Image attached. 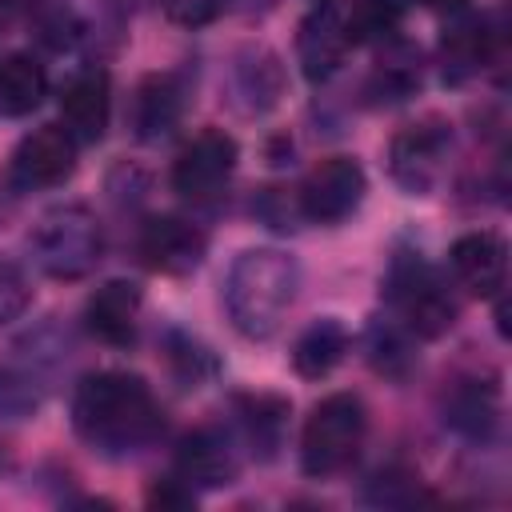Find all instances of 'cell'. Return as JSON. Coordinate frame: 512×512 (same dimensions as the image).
<instances>
[{
    "instance_id": "cell-7",
    "label": "cell",
    "mask_w": 512,
    "mask_h": 512,
    "mask_svg": "<svg viewBox=\"0 0 512 512\" xmlns=\"http://www.w3.org/2000/svg\"><path fill=\"white\" fill-rule=\"evenodd\" d=\"M236 172V140L224 128L196 132L172 160V188L184 200H212Z\"/></svg>"
},
{
    "instance_id": "cell-5",
    "label": "cell",
    "mask_w": 512,
    "mask_h": 512,
    "mask_svg": "<svg viewBox=\"0 0 512 512\" xmlns=\"http://www.w3.org/2000/svg\"><path fill=\"white\" fill-rule=\"evenodd\" d=\"M384 292H388L400 324L412 336L436 340V336H444L456 324V312H460L456 296L448 292V284L440 280V272L428 268L420 256H396L392 268H388Z\"/></svg>"
},
{
    "instance_id": "cell-25",
    "label": "cell",
    "mask_w": 512,
    "mask_h": 512,
    "mask_svg": "<svg viewBox=\"0 0 512 512\" xmlns=\"http://www.w3.org/2000/svg\"><path fill=\"white\" fill-rule=\"evenodd\" d=\"M368 360H372V368L384 372V376H404V368L412 364V352H408L400 328H392V324H372V332H368Z\"/></svg>"
},
{
    "instance_id": "cell-27",
    "label": "cell",
    "mask_w": 512,
    "mask_h": 512,
    "mask_svg": "<svg viewBox=\"0 0 512 512\" xmlns=\"http://www.w3.org/2000/svg\"><path fill=\"white\" fill-rule=\"evenodd\" d=\"M24 308H28V280L16 264L0 260V324L16 320Z\"/></svg>"
},
{
    "instance_id": "cell-31",
    "label": "cell",
    "mask_w": 512,
    "mask_h": 512,
    "mask_svg": "<svg viewBox=\"0 0 512 512\" xmlns=\"http://www.w3.org/2000/svg\"><path fill=\"white\" fill-rule=\"evenodd\" d=\"M320 4H328V0H320Z\"/></svg>"
},
{
    "instance_id": "cell-20",
    "label": "cell",
    "mask_w": 512,
    "mask_h": 512,
    "mask_svg": "<svg viewBox=\"0 0 512 512\" xmlns=\"http://www.w3.org/2000/svg\"><path fill=\"white\" fill-rule=\"evenodd\" d=\"M236 92L248 96V108L252 112H264L280 100L284 92V72H280V60L276 52L268 48H248L240 60H236Z\"/></svg>"
},
{
    "instance_id": "cell-17",
    "label": "cell",
    "mask_w": 512,
    "mask_h": 512,
    "mask_svg": "<svg viewBox=\"0 0 512 512\" xmlns=\"http://www.w3.org/2000/svg\"><path fill=\"white\" fill-rule=\"evenodd\" d=\"M492 52H496V32L488 28V20H480V16L456 20L440 40L444 76L448 80H468L492 60Z\"/></svg>"
},
{
    "instance_id": "cell-13",
    "label": "cell",
    "mask_w": 512,
    "mask_h": 512,
    "mask_svg": "<svg viewBox=\"0 0 512 512\" xmlns=\"http://www.w3.org/2000/svg\"><path fill=\"white\" fill-rule=\"evenodd\" d=\"M452 272L472 296H500L508 276V248L496 232H464L452 252Z\"/></svg>"
},
{
    "instance_id": "cell-26",
    "label": "cell",
    "mask_w": 512,
    "mask_h": 512,
    "mask_svg": "<svg viewBox=\"0 0 512 512\" xmlns=\"http://www.w3.org/2000/svg\"><path fill=\"white\" fill-rule=\"evenodd\" d=\"M412 88H420V68L412 60H388V64H380L376 76H372V84H368V92L376 100H404V96H412Z\"/></svg>"
},
{
    "instance_id": "cell-18",
    "label": "cell",
    "mask_w": 512,
    "mask_h": 512,
    "mask_svg": "<svg viewBox=\"0 0 512 512\" xmlns=\"http://www.w3.org/2000/svg\"><path fill=\"white\" fill-rule=\"evenodd\" d=\"M344 352H348V328L336 316H320L300 332L292 348V368L308 380H320L344 360Z\"/></svg>"
},
{
    "instance_id": "cell-4",
    "label": "cell",
    "mask_w": 512,
    "mask_h": 512,
    "mask_svg": "<svg viewBox=\"0 0 512 512\" xmlns=\"http://www.w3.org/2000/svg\"><path fill=\"white\" fill-rule=\"evenodd\" d=\"M364 428H368V416H364L360 396H352V392L324 396L312 408V416L304 420V432H300V464H304V472L324 480V476L348 468L352 456L364 444Z\"/></svg>"
},
{
    "instance_id": "cell-30",
    "label": "cell",
    "mask_w": 512,
    "mask_h": 512,
    "mask_svg": "<svg viewBox=\"0 0 512 512\" xmlns=\"http://www.w3.org/2000/svg\"><path fill=\"white\" fill-rule=\"evenodd\" d=\"M424 4H428V8H460L464 0H424Z\"/></svg>"
},
{
    "instance_id": "cell-19",
    "label": "cell",
    "mask_w": 512,
    "mask_h": 512,
    "mask_svg": "<svg viewBox=\"0 0 512 512\" xmlns=\"http://www.w3.org/2000/svg\"><path fill=\"white\" fill-rule=\"evenodd\" d=\"M44 96H48V76L32 56L12 52L0 60V112L4 116H28L44 104Z\"/></svg>"
},
{
    "instance_id": "cell-2",
    "label": "cell",
    "mask_w": 512,
    "mask_h": 512,
    "mask_svg": "<svg viewBox=\"0 0 512 512\" xmlns=\"http://www.w3.org/2000/svg\"><path fill=\"white\" fill-rule=\"evenodd\" d=\"M296 288H300V268L288 252L280 248L240 252L224 284V308L232 328L248 340H268L284 324Z\"/></svg>"
},
{
    "instance_id": "cell-29",
    "label": "cell",
    "mask_w": 512,
    "mask_h": 512,
    "mask_svg": "<svg viewBox=\"0 0 512 512\" xmlns=\"http://www.w3.org/2000/svg\"><path fill=\"white\" fill-rule=\"evenodd\" d=\"M32 404H36L32 388H28L24 380H12V376L0 372V408H4V412H24V408H32Z\"/></svg>"
},
{
    "instance_id": "cell-23",
    "label": "cell",
    "mask_w": 512,
    "mask_h": 512,
    "mask_svg": "<svg viewBox=\"0 0 512 512\" xmlns=\"http://www.w3.org/2000/svg\"><path fill=\"white\" fill-rule=\"evenodd\" d=\"M404 24V0H356L352 16L344 20L348 40H392Z\"/></svg>"
},
{
    "instance_id": "cell-28",
    "label": "cell",
    "mask_w": 512,
    "mask_h": 512,
    "mask_svg": "<svg viewBox=\"0 0 512 512\" xmlns=\"http://www.w3.org/2000/svg\"><path fill=\"white\" fill-rule=\"evenodd\" d=\"M164 12H168L176 24L200 28V24H212V20L224 12V0H164Z\"/></svg>"
},
{
    "instance_id": "cell-8",
    "label": "cell",
    "mask_w": 512,
    "mask_h": 512,
    "mask_svg": "<svg viewBox=\"0 0 512 512\" xmlns=\"http://www.w3.org/2000/svg\"><path fill=\"white\" fill-rule=\"evenodd\" d=\"M364 168L352 156H328L320 160L304 184H300V212L312 224H340L348 220L364 200Z\"/></svg>"
},
{
    "instance_id": "cell-21",
    "label": "cell",
    "mask_w": 512,
    "mask_h": 512,
    "mask_svg": "<svg viewBox=\"0 0 512 512\" xmlns=\"http://www.w3.org/2000/svg\"><path fill=\"white\" fill-rule=\"evenodd\" d=\"M236 420H240V432L252 444V452L260 448L264 456H272V448L280 444L284 420H288V400H280V396H240L236 400Z\"/></svg>"
},
{
    "instance_id": "cell-16",
    "label": "cell",
    "mask_w": 512,
    "mask_h": 512,
    "mask_svg": "<svg viewBox=\"0 0 512 512\" xmlns=\"http://www.w3.org/2000/svg\"><path fill=\"white\" fill-rule=\"evenodd\" d=\"M184 112V88L176 76L156 72L148 80H140L136 96H132V128L140 140H160L176 128Z\"/></svg>"
},
{
    "instance_id": "cell-12",
    "label": "cell",
    "mask_w": 512,
    "mask_h": 512,
    "mask_svg": "<svg viewBox=\"0 0 512 512\" xmlns=\"http://www.w3.org/2000/svg\"><path fill=\"white\" fill-rule=\"evenodd\" d=\"M60 116L76 140H100L112 116V84L104 68H84L60 88Z\"/></svg>"
},
{
    "instance_id": "cell-15",
    "label": "cell",
    "mask_w": 512,
    "mask_h": 512,
    "mask_svg": "<svg viewBox=\"0 0 512 512\" xmlns=\"http://www.w3.org/2000/svg\"><path fill=\"white\" fill-rule=\"evenodd\" d=\"M140 304H144V296L132 280H104L84 304V324L104 344H128L136 336Z\"/></svg>"
},
{
    "instance_id": "cell-11",
    "label": "cell",
    "mask_w": 512,
    "mask_h": 512,
    "mask_svg": "<svg viewBox=\"0 0 512 512\" xmlns=\"http://www.w3.org/2000/svg\"><path fill=\"white\" fill-rule=\"evenodd\" d=\"M348 28H344V16L328 4L312 8L304 20H300V32H296V60H300V72L320 84L328 80L340 64H344V52H348Z\"/></svg>"
},
{
    "instance_id": "cell-6",
    "label": "cell",
    "mask_w": 512,
    "mask_h": 512,
    "mask_svg": "<svg viewBox=\"0 0 512 512\" xmlns=\"http://www.w3.org/2000/svg\"><path fill=\"white\" fill-rule=\"evenodd\" d=\"M448 148H452V132H448V124H440V120H420V124L400 128V132L392 136V148H388L392 180H396L404 192H412V196L432 192V184H436L440 172H444Z\"/></svg>"
},
{
    "instance_id": "cell-1",
    "label": "cell",
    "mask_w": 512,
    "mask_h": 512,
    "mask_svg": "<svg viewBox=\"0 0 512 512\" xmlns=\"http://www.w3.org/2000/svg\"><path fill=\"white\" fill-rule=\"evenodd\" d=\"M76 432L104 452H136L164 428L152 388L132 372H92L72 396Z\"/></svg>"
},
{
    "instance_id": "cell-22",
    "label": "cell",
    "mask_w": 512,
    "mask_h": 512,
    "mask_svg": "<svg viewBox=\"0 0 512 512\" xmlns=\"http://www.w3.org/2000/svg\"><path fill=\"white\" fill-rule=\"evenodd\" d=\"M448 424L472 440L488 436L496 428V392L480 384H464L448 404Z\"/></svg>"
},
{
    "instance_id": "cell-14",
    "label": "cell",
    "mask_w": 512,
    "mask_h": 512,
    "mask_svg": "<svg viewBox=\"0 0 512 512\" xmlns=\"http://www.w3.org/2000/svg\"><path fill=\"white\" fill-rule=\"evenodd\" d=\"M176 476L188 488H224L236 476V452L224 432L196 428L176 444Z\"/></svg>"
},
{
    "instance_id": "cell-10",
    "label": "cell",
    "mask_w": 512,
    "mask_h": 512,
    "mask_svg": "<svg viewBox=\"0 0 512 512\" xmlns=\"http://www.w3.org/2000/svg\"><path fill=\"white\" fill-rule=\"evenodd\" d=\"M136 252L160 276H188V272L200 268V260L208 252V240L196 224H188L180 216H152L140 228Z\"/></svg>"
},
{
    "instance_id": "cell-3",
    "label": "cell",
    "mask_w": 512,
    "mask_h": 512,
    "mask_svg": "<svg viewBox=\"0 0 512 512\" xmlns=\"http://www.w3.org/2000/svg\"><path fill=\"white\" fill-rule=\"evenodd\" d=\"M36 264L52 276V280H80L88 276L100 256H104V232L100 220L84 208V204H64L52 208L36 232L28 236Z\"/></svg>"
},
{
    "instance_id": "cell-9",
    "label": "cell",
    "mask_w": 512,
    "mask_h": 512,
    "mask_svg": "<svg viewBox=\"0 0 512 512\" xmlns=\"http://www.w3.org/2000/svg\"><path fill=\"white\" fill-rule=\"evenodd\" d=\"M76 168V136L60 124L32 128L12 152V176L20 188H56Z\"/></svg>"
},
{
    "instance_id": "cell-24",
    "label": "cell",
    "mask_w": 512,
    "mask_h": 512,
    "mask_svg": "<svg viewBox=\"0 0 512 512\" xmlns=\"http://www.w3.org/2000/svg\"><path fill=\"white\" fill-rule=\"evenodd\" d=\"M168 368H172V376L184 384V388H200V380H208L212 372H216V360H212V352L200 344V340H192V336H184V332H172L168 336Z\"/></svg>"
}]
</instances>
